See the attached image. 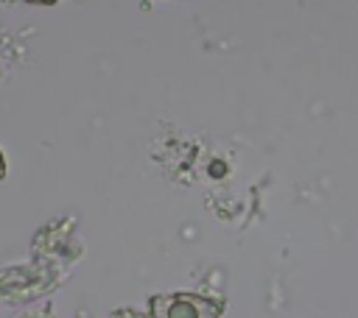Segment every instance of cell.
<instances>
[{
  "label": "cell",
  "mask_w": 358,
  "mask_h": 318,
  "mask_svg": "<svg viewBox=\"0 0 358 318\" xmlns=\"http://www.w3.org/2000/svg\"><path fill=\"white\" fill-rule=\"evenodd\" d=\"M36 3H53V0H36Z\"/></svg>",
  "instance_id": "obj_3"
},
{
  "label": "cell",
  "mask_w": 358,
  "mask_h": 318,
  "mask_svg": "<svg viewBox=\"0 0 358 318\" xmlns=\"http://www.w3.org/2000/svg\"><path fill=\"white\" fill-rule=\"evenodd\" d=\"M6 176V159H3V153H0V179Z\"/></svg>",
  "instance_id": "obj_2"
},
{
  "label": "cell",
  "mask_w": 358,
  "mask_h": 318,
  "mask_svg": "<svg viewBox=\"0 0 358 318\" xmlns=\"http://www.w3.org/2000/svg\"><path fill=\"white\" fill-rule=\"evenodd\" d=\"M215 315H218V304H210L196 296H179L168 310V318H215Z\"/></svg>",
  "instance_id": "obj_1"
}]
</instances>
